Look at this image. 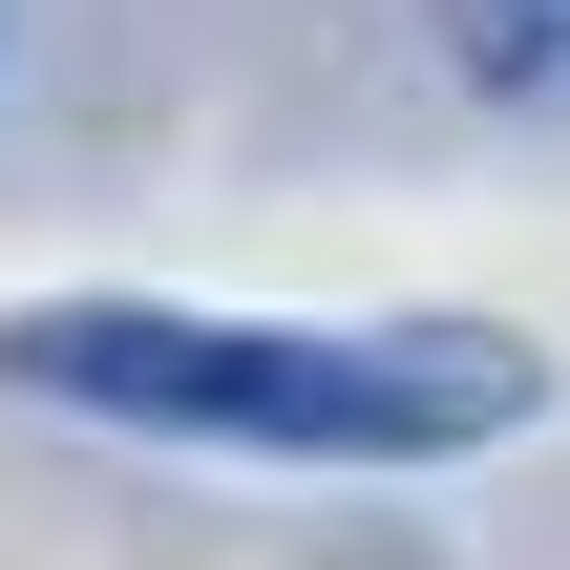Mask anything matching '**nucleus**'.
I'll use <instances>...</instances> for the list:
<instances>
[{"label": "nucleus", "instance_id": "f257e3e1", "mask_svg": "<svg viewBox=\"0 0 570 570\" xmlns=\"http://www.w3.org/2000/svg\"><path fill=\"white\" fill-rule=\"evenodd\" d=\"M0 381L21 402H85V423H148V444H254V465H465V444H508L550 402V360L487 338V317L254 338V317H148V296L0 317Z\"/></svg>", "mask_w": 570, "mask_h": 570}, {"label": "nucleus", "instance_id": "f03ea898", "mask_svg": "<svg viewBox=\"0 0 570 570\" xmlns=\"http://www.w3.org/2000/svg\"><path fill=\"white\" fill-rule=\"evenodd\" d=\"M444 63L508 106H570V0H444Z\"/></svg>", "mask_w": 570, "mask_h": 570}]
</instances>
